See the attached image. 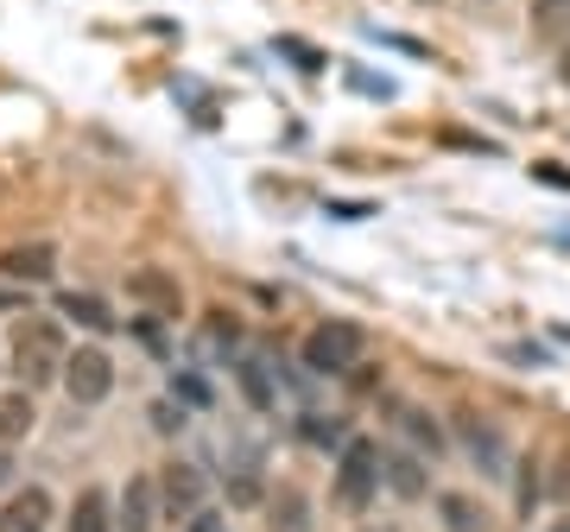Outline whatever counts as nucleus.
<instances>
[{
    "label": "nucleus",
    "mask_w": 570,
    "mask_h": 532,
    "mask_svg": "<svg viewBox=\"0 0 570 532\" xmlns=\"http://www.w3.org/2000/svg\"><path fill=\"white\" fill-rule=\"evenodd\" d=\"M63 362H70V343H63V324L58 317H32L26 311L20 324H13V374H20V387H51L63 381Z\"/></svg>",
    "instance_id": "nucleus-1"
},
{
    "label": "nucleus",
    "mask_w": 570,
    "mask_h": 532,
    "mask_svg": "<svg viewBox=\"0 0 570 532\" xmlns=\"http://www.w3.org/2000/svg\"><path fill=\"white\" fill-rule=\"evenodd\" d=\"M367 355V329L348 324V317H324V324L305 329V343H298V368L311 381H343V374L362 368Z\"/></svg>",
    "instance_id": "nucleus-2"
},
{
    "label": "nucleus",
    "mask_w": 570,
    "mask_h": 532,
    "mask_svg": "<svg viewBox=\"0 0 570 532\" xmlns=\"http://www.w3.org/2000/svg\"><path fill=\"white\" fill-rule=\"evenodd\" d=\"M381 456L387 451H381L374 437H362V431L330 456V501H336L343 513H367L374 501H381V489H387V482H381Z\"/></svg>",
    "instance_id": "nucleus-3"
},
{
    "label": "nucleus",
    "mask_w": 570,
    "mask_h": 532,
    "mask_svg": "<svg viewBox=\"0 0 570 532\" xmlns=\"http://www.w3.org/2000/svg\"><path fill=\"white\" fill-rule=\"evenodd\" d=\"M450 444L475 463V470L489 475V482H501V475H513V444H508V431L494 425L489 412H456L450 418Z\"/></svg>",
    "instance_id": "nucleus-4"
},
{
    "label": "nucleus",
    "mask_w": 570,
    "mask_h": 532,
    "mask_svg": "<svg viewBox=\"0 0 570 532\" xmlns=\"http://www.w3.org/2000/svg\"><path fill=\"white\" fill-rule=\"evenodd\" d=\"M159 508L171 526H184V520H197V513L209 508V475L204 463H184V456H171V463H159Z\"/></svg>",
    "instance_id": "nucleus-5"
},
{
    "label": "nucleus",
    "mask_w": 570,
    "mask_h": 532,
    "mask_svg": "<svg viewBox=\"0 0 570 532\" xmlns=\"http://www.w3.org/2000/svg\"><path fill=\"white\" fill-rule=\"evenodd\" d=\"M63 393H70V406H102L108 393H115V355L102 343H77L70 348V362H63Z\"/></svg>",
    "instance_id": "nucleus-6"
},
{
    "label": "nucleus",
    "mask_w": 570,
    "mask_h": 532,
    "mask_svg": "<svg viewBox=\"0 0 570 532\" xmlns=\"http://www.w3.org/2000/svg\"><path fill=\"white\" fill-rule=\"evenodd\" d=\"M127 305H140L159 324H178L184 311H190V298H184L178 273H165V266H127Z\"/></svg>",
    "instance_id": "nucleus-7"
},
{
    "label": "nucleus",
    "mask_w": 570,
    "mask_h": 532,
    "mask_svg": "<svg viewBox=\"0 0 570 532\" xmlns=\"http://www.w3.org/2000/svg\"><path fill=\"white\" fill-rule=\"evenodd\" d=\"M165 508H159V475L140 470V475H127L121 494H115V526L121 532H159Z\"/></svg>",
    "instance_id": "nucleus-8"
},
{
    "label": "nucleus",
    "mask_w": 570,
    "mask_h": 532,
    "mask_svg": "<svg viewBox=\"0 0 570 532\" xmlns=\"http://www.w3.org/2000/svg\"><path fill=\"white\" fill-rule=\"evenodd\" d=\"M63 513H58V494L45 489V482H26V489L7 494V508H0V532H51Z\"/></svg>",
    "instance_id": "nucleus-9"
},
{
    "label": "nucleus",
    "mask_w": 570,
    "mask_h": 532,
    "mask_svg": "<svg viewBox=\"0 0 570 532\" xmlns=\"http://www.w3.org/2000/svg\"><path fill=\"white\" fill-rule=\"evenodd\" d=\"M0 279L7 286H51L58 279V247L51 242H13V247H0Z\"/></svg>",
    "instance_id": "nucleus-10"
},
{
    "label": "nucleus",
    "mask_w": 570,
    "mask_h": 532,
    "mask_svg": "<svg viewBox=\"0 0 570 532\" xmlns=\"http://www.w3.org/2000/svg\"><path fill=\"white\" fill-rule=\"evenodd\" d=\"M393 431H400V444H406V451H419L425 463H444V456H450V431L438 425V412L412 406V400H400V406H393Z\"/></svg>",
    "instance_id": "nucleus-11"
},
{
    "label": "nucleus",
    "mask_w": 570,
    "mask_h": 532,
    "mask_svg": "<svg viewBox=\"0 0 570 532\" xmlns=\"http://www.w3.org/2000/svg\"><path fill=\"white\" fill-rule=\"evenodd\" d=\"M381 482H387V494H400V501H425L431 494V463L400 444V451L381 456Z\"/></svg>",
    "instance_id": "nucleus-12"
},
{
    "label": "nucleus",
    "mask_w": 570,
    "mask_h": 532,
    "mask_svg": "<svg viewBox=\"0 0 570 532\" xmlns=\"http://www.w3.org/2000/svg\"><path fill=\"white\" fill-rule=\"evenodd\" d=\"M228 374H235L242 400L261 412V418H273V412H279V381H273V368H266V355H235V362H228Z\"/></svg>",
    "instance_id": "nucleus-13"
},
{
    "label": "nucleus",
    "mask_w": 570,
    "mask_h": 532,
    "mask_svg": "<svg viewBox=\"0 0 570 532\" xmlns=\"http://www.w3.org/2000/svg\"><path fill=\"white\" fill-rule=\"evenodd\" d=\"M63 532H121L115 526V494H108L102 482L77 489V501L63 508Z\"/></svg>",
    "instance_id": "nucleus-14"
},
{
    "label": "nucleus",
    "mask_w": 570,
    "mask_h": 532,
    "mask_svg": "<svg viewBox=\"0 0 570 532\" xmlns=\"http://www.w3.org/2000/svg\"><path fill=\"white\" fill-rule=\"evenodd\" d=\"M32 425H39L32 387H7V393H0V451H13V444H26V437H32Z\"/></svg>",
    "instance_id": "nucleus-15"
},
{
    "label": "nucleus",
    "mask_w": 570,
    "mask_h": 532,
    "mask_svg": "<svg viewBox=\"0 0 570 532\" xmlns=\"http://www.w3.org/2000/svg\"><path fill=\"white\" fill-rule=\"evenodd\" d=\"M292 431L305 437L311 451H330V456H336V451L348 444V437H355V431H348V418H336V412H311V406L298 412V418H292Z\"/></svg>",
    "instance_id": "nucleus-16"
},
{
    "label": "nucleus",
    "mask_w": 570,
    "mask_h": 532,
    "mask_svg": "<svg viewBox=\"0 0 570 532\" xmlns=\"http://www.w3.org/2000/svg\"><path fill=\"white\" fill-rule=\"evenodd\" d=\"M438 520H444V532H494L489 508H482L475 494H463V489H444V494H438Z\"/></svg>",
    "instance_id": "nucleus-17"
},
{
    "label": "nucleus",
    "mask_w": 570,
    "mask_h": 532,
    "mask_svg": "<svg viewBox=\"0 0 570 532\" xmlns=\"http://www.w3.org/2000/svg\"><path fill=\"white\" fill-rule=\"evenodd\" d=\"M58 317H63V324H77V329H96V336H108V329L121 324L96 292H58Z\"/></svg>",
    "instance_id": "nucleus-18"
},
{
    "label": "nucleus",
    "mask_w": 570,
    "mask_h": 532,
    "mask_svg": "<svg viewBox=\"0 0 570 532\" xmlns=\"http://www.w3.org/2000/svg\"><path fill=\"white\" fill-rule=\"evenodd\" d=\"M539 501H546V475H539V463H532V456H513V513L532 520Z\"/></svg>",
    "instance_id": "nucleus-19"
},
{
    "label": "nucleus",
    "mask_w": 570,
    "mask_h": 532,
    "mask_svg": "<svg viewBox=\"0 0 570 532\" xmlns=\"http://www.w3.org/2000/svg\"><path fill=\"white\" fill-rule=\"evenodd\" d=\"M266 508H273V532H311V501L292 489V482H285V489L273 494Z\"/></svg>",
    "instance_id": "nucleus-20"
},
{
    "label": "nucleus",
    "mask_w": 570,
    "mask_h": 532,
    "mask_svg": "<svg viewBox=\"0 0 570 532\" xmlns=\"http://www.w3.org/2000/svg\"><path fill=\"white\" fill-rule=\"evenodd\" d=\"M527 26H532V39L570 32V0H527Z\"/></svg>",
    "instance_id": "nucleus-21"
},
{
    "label": "nucleus",
    "mask_w": 570,
    "mask_h": 532,
    "mask_svg": "<svg viewBox=\"0 0 570 532\" xmlns=\"http://www.w3.org/2000/svg\"><path fill=\"white\" fill-rule=\"evenodd\" d=\"M266 501V482H261V463H235L228 470V508H261Z\"/></svg>",
    "instance_id": "nucleus-22"
},
{
    "label": "nucleus",
    "mask_w": 570,
    "mask_h": 532,
    "mask_svg": "<svg viewBox=\"0 0 570 532\" xmlns=\"http://www.w3.org/2000/svg\"><path fill=\"white\" fill-rule=\"evenodd\" d=\"M171 400H178V406H190V412L216 406V393H209V381L197 368H171Z\"/></svg>",
    "instance_id": "nucleus-23"
},
{
    "label": "nucleus",
    "mask_w": 570,
    "mask_h": 532,
    "mask_svg": "<svg viewBox=\"0 0 570 532\" xmlns=\"http://www.w3.org/2000/svg\"><path fill=\"white\" fill-rule=\"evenodd\" d=\"M209 343H216V348H228V362H235V355H247V348H242V324H235V317H228V311H209Z\"/></svg>",
    "instance_id": "nucleus-24"
},
{
    "label": "nucleus",
    "mask_w": 570,
    "mask_h": 532,
    "mask_svg": "<svg viewBox=\"0 0 570 532\" xmlns=\"http://www.w3.org/2000/svg\"><path fill=\"white\" fill-rule=\"evenodd\" d=\"M184 425H190V406H178L171 393H165V400H153V431H159V437H178Z\"/></svg>",
    "instance_id": "nucleus-25"
},
{
    "label": "nucleus",
    "mask_w": 570,
    "mask_h": 532,
    "mask_svg": "<svg viewBox=\"0 0 570 532\" xmlns=\"http://www.w3.org/2000/svg\"><path fill=\"white\" fill-rule=\"evenodd\" d=\"M184 532H235V526H228V513H223V508H204L197 520H184Z\"/></svg>",
    "instance_id": "nucleus-26"
},
{
    "label": "nucleus",
    "mask_w": 570,
    "mask_h": 532,
    "mask_svg": "<svg viewBox=\"0 0 570 532\" xmlns=\"http://www.w3.org/2000/svg\"><path fill=\"white\" fill-rule=\"evenodd\" d=\"M0 311H26V286H7L0 279Z\"/></svg>",
    "instance_id": "nucleus-27"
},
{
    "label": "nucleus",
    "mask_w": 570,
    "mask_h": 532,
    "mask_svg": "<svg viewBox=\"0 0 570 532\" xmlns=\"http://www.w3.org/2000/svg\"><path fill=\"white\" fill-rule=\"evenodd\" d=\"M558 77L570 82V32H564V51H558Z\"/></svg>",
    "instance_id": "nucleus-28"
},
{
    "label": "nucleus",
    "mask_w": 570,
    "mask_h": 532,
    "mask_svg": "<svg viewBox=\"0 0 570 532\" xmlns=\"http://www.w3.org/2000/svg\"><path fill=\"white\" fill-rule=\"evenodd\" d=\"M546 532H570V513H558V520H551V526Z\"/></svg>",
    "instance_id": "nucleus-29"
},
{
    "label": "nucleus",
    "mask_w": 570,
    "mask_h": 532,
    "mask_svg": "<svg viewBox=\"0 0 570 532\" xmlns=\"http://www.w3.org/2000/svg\"><path fill=\"white\" fill-rule=\"evenodd\" d=\"M355 532H400V526H374V520H367V526H355Z\"/></svg>",
    "instance_id": "nucleus-30"
},
{
    "label": "nucleus",
    "mask_w": 570,
    "mask_h": 532,
    "mask_svg": "<svg viewBox=\"0 0 570 532\" xmlns=\"http://www.w3.org/2000/svg\"><path fill=\"white\" fill-rule=\"evenodd\" d=\"M7 475H13V463H7V451H0V482H7Z\"/></svg>",
    "instance_id": "nucleus-31"
},
{
    "label": "nucleus",
    "mask_w": 570,
    "mask_h": 532,
    "mask_svg": "<svg viewBox=\"0 0 570 532\" xmlns=\"http://www.w3.org/2000/svg\"><path fill=\"white\" fill-rule=\"evenodd\" d=\"M419 7H438V0H419Z\"/></svg>",
    "instance_id": "nucleus-32"
}]
</instances>
